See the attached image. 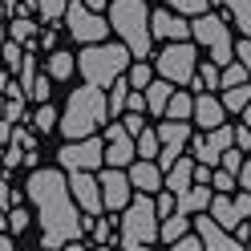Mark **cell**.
Instances as JSON below:
<instances>
[{
	"label": "cell",
	"mask_w": 251,
	"mask_h": 251,
	"mask_svg": "<svg viewBox=\"0 0 251 251\" xmlns=\"http://www.w3.org/2000/svg\"><path fill=\"white\" fill-rule=\"evenodd\" d=\"M0 81H4V73H0Z\"/></svg>",
	"instance_id": "54"
},
{
	"label": "cell",
	"mask_w": 251,
	"mask_h": 251,
	"mask_svg": "<svg viewBox=\"0 0 251 251\" xmlns=\"http://www.w3.org/2000/svg\"><path fill=\"white\" fill-rule=\"evenodd\" d=\"M28 122H33V130L49 134L53 126H57V109H53L49 101H37V109H33V114H28Z\"/></svg>",
	"instance_id": "28"
},
{
	"label": "cell",
	"mask_w": 251,
	"mask_h": 251,
	"mask_svg": "<svg viewBox=\"0 0 251 251\" xmlns=\"http://www.w3.org/2000/svg\"><path fill=\"white\" fill-rule=\"evenodd\" d=\"M4 37H8V28H4V25H0V41H4Z\"/></svg>",
	"instance_id": "51"
},
{
	"label": "cell",
	"mask_w": 251,
	"mask_h": 251,
	"mask_svg": "<svg viewBox=\"0 0 251 251\" xmlns=\"http://www.w3.org/2000/svg\"><path fill=\"white\" fill-rule=\"evenodd\" d=\"M65 4L69 0H37V8L45 12V21H61L65 17Z\"/></svg>",
	"instance_id": "38"
},
{
	"label": "cell",
	"mask_w": 251,
	"mask_h": 251,
	"mask_svg": "<svg viewBox=\"0 0 251 251\" xmlns=\"http://www.w3.org/2000/svg\"><path fill=\"white\" fill-rule=\"evenodd\" d=\"M57 158L65 170H98L105 162V146L98 134H85V138H69L65 146L57 150Z\"/></svg>",
	"instance_id": "9"
},
{
	"label": "cell",
	"mask_w": 251,
	"mask_h": 251,
	"mask_svg": "<svg viewBox=\"0 0 251 251\" xmlns=\"http://www.w3.org/2000/svg\"><path fill=\"white\" fill-rule=\"evenodd\" d=\"M227 109L219 98H211V93H199L195 98V109H191V126H202V130H215V126H223Z\"/></svg>",
	"instance_id": "17"
},
{
	"label": "cell",
	"mask_w": 251,
	"mask_h": 251,
	"mask_svg": "<svg viewBox=\"0 0 251 251\" xmlns=\"http://www.w3.org/2000/svg\"><path fill=\"white\" fill-rule=\"evenodd\" d=\"M4 227H8L12 235H21V231L28 227V215H25L21 207H8V211H4Z\"/></svg>",
	"instance_id": "37"
},
{
	"label": "cell",
	"mask_w": 251,
	"mask_h": 251,
	"mask_svg": "<svg viewBox=\"0 0 251 251\" xmlns=\"http://www.w3.org/2000/svg\"><path fill=\"white\" fill-rule=\"evenodd\" d=\"M219 101H223V109H231V114H239V109H243V105L251 101V85H247V81H239V85H227Z\"/></svg>",
	"instance_id": "25"
},
{
	"label": "cell",
	"mask_w": 251,
	"mask_h": 251,
	"mask_svg": "<svg viewBox=\"0 0 251 251\" xmlns=\"http://www.w3.org/2000/svg\"><path fill=\"white\" fill-rule=\"evenodd\" d=\"M154 211H158V219H166L170 211H175V191H166V186H162V195L154 199Z\"/></svg>",
	"instance_id": "42"
},
{
	"label": "cell",
	"mask_w": 251,
	"mask_h": 251,
	"mask_svg": "<svg viewBox=\"0 0 251 251\" xmlns=\"http://www.w3.org/2000/svg\"><path fill=\"white\" fill-rule=\"evenodd\" d=\"M93 243H114V227H109V219H98L93 215Z\"/></svg>",
	"instance_id": "39"
},
{
	"label": "cell",
	"mask_w": 251,
	"mask_h": 251,
	"mask_svg": "<svg viewBox=\"0 0 251 251\" xmlns=\"http://www.w3.org/2000/svg\"><path fill=\"white\" fill-rule=\"evenodd\" d=\"M109 28L122 37V45L130 49L134 61H146L150 57V8L142 4V0H114L109 4Z\"/></svg>",
	"instance_id": "3"
},
{
	"label": "cell",
	"mask_w": 251,
	"mask_h": 251,
	"mask_svg": "<svg viewBox=\"0 0 251 251\" xmlns=\"http://www.w3.org/2000/svg\"><path fill=\"white\" fill-rule=\"evenodd\" d=\"M12 202H17V199H12V186H8V178H4V175H0V211H8Z\"/></svg>",
	"instance_id": "44"
},
{
	"label": "cell",
	"mask_w": 251,
	"mask_h": 251,
	"mask_svg": "<svg viewBox=\"0 0 251 251\" xmlns=\"http://www.w3.org/2000/svg\"><path fill=\"white\" fill-rule=\"evenodd\" d=\"M227 8H231V17L239 21V33L251 37V0H227Z\"/></svg>",
	"instance_id": "31"
},
{
	"label": "cell",
	"mask_w": 251,
	"mask_h": 251,
	"mask_svg": "<svg viewBox=\"0 0 251 251\" xmlns=\"http://www.w3.org/2000/svg\"><path fill=\"white\" fill-rule=\"evenodd\" d=\"M170 247H175V251H207V247H202V239H199V231H195V235H191V231H182Z\"/></svg>",
	"instance_id": "40"
},
{
	"label": "cell",
	"mask_w": 251,
	"mask_h": 251,
	"mask_svg": "<svg viewBox=\"0 0 251 251\" xmlns=\"http://www.w3.org/2000/svg\"><path fill=\"white\" fill-rule=\"evenodd\" d=\"M191 37L202 45V49L211 53L215 65H227V61L235 57V45H231V28L223 17H211V12H199V17L191 21Z\"/></svg>",
	"instance_id": "6"
},
{
	"label": "cell",
	"mask_w": 251,
	"mask_h": 251,
	"mask_svg": "<svg viewBox=\"0 0 251 251\" xmlns=\"http://www.w3.org/2000/svg\"><path fill=\"white\" fill-rule=\"evenodd\" d=\"M49 85H53V77L49 73H37L33 85H28V98H33V101H49Z\"/></svg>",
	"instance_id": "35"
},
{
	"label": "cell",
	"mask_w": 251,
	"mask_h": 251,
	"mask_svg": "<svg viewBox=\"0 0 251 251\" xmlns=\"http://www.w3.org/2000/svg\"><path fill=\"white\" fill-rule=\"evenodd\" d=\"M235 211H239L243 219H251V191H239V199H235Z\"/></svg>",
	"instance_id": "45"
},
{
	"label": "cell",
	"mask_w": 251,
	"mask_h": 251,
	"mask_svg": "<svg viewBox=\"0 0 251 251\" xmlns=\"http://www.w3.org/2000/svg\"><path fill=\"white\" fill-rule=\"evenodd\" d=\"M231 142L239 146V150H251V130H247L243 122H239V126H235V130H231Z\"/></svg>",
	"instance_id": "43"
},
{
	"label": "cell",
	"mask_w": 251,
	"mask_h": 251,
	"mask_svg": "<svg viewBox=\"0 0 251 251\" xmlns=\"http://www.w3.org/2000/svg\"><path fill=\"white\" fill-rule=\"evenodd\" d=\"M73 69H77V57H73V53H65V49H53V53H49V65H45V73H49L53 81H65V77H73Z\"/></svg>",
	"instance_id": "22"
},
{
	"label": "cell",
	"mask_w": 251,
	"mask_h": 251,
	"mask_svg": "<svg viewBox=\"0 0 251 251\" xmlns=\"http://www.w3.org/2000/svg\"><path fill=\"white\" fill-rule=\"evenodd\" d=\"M227 146H231V126L223 122V126L207 130V134L195 142V158H199V162H207V166H215V162H219V154H223Z\"/></svg>",
	"instance_id": "16"
},
{
	"label": "cell",
	"mask_w": 251,
	"mask_h": 251,
	"mask_svg": "<svg viewBox=\"0 0 251 251\" xmlns=\"http://www.w3.org/2000/svg\"><path fill=\"white\" fill-rule=\"evenodd\" d=\"M150 77H154V73H150L146 61H134V65L126 69V81H130L134 89H146V85H150Z\"/></svg>",
	"instance_id": "33"
},
{
	"label": "cell",
	"mask_w": 251,
	"mask_h": 251,
	"mask_svg": "<svg viewBox=\"0 0 251 251\" xmlns=\"http://www.w3.org/2000/svg\"><path fill=\"white\" fill-rule=\"evenodd\" d=\"M122 235H118V243L122 247H150V243H158V211H154V199L138 191V199H130L122 207Z\"/></svg>",
	"instance_id": "5"
},
{
	"label": "cell",
	"mask_w": 251,
	"mask_h": 251,
	"mask_svg": "<svg viewBox=\"0 0 251 251\" xmlns=\"http://www.w3.org/2000/svg\"><path fill=\"white\" fill-rule=\"evenodd\" d=\"M101 146H105V162H109V166H130V162L138 158L134 134L126 130L118 118H109V130H105V138H101Z\"/></svg>",
	"instance_id": "10"
},
{
	"label": "cell",
	"mask_w": 251,
	"mask_h": 251,
	"mask_svg": "<svg viewBox=\"0 0 251 251\" xmlns=\"http://www.w3.org/2000/svg\"><path fill=\"white\" fill-rule=\"evenodd\" d=\"M69 195L77 199V207L85 215H101V186L93 178V170H69Z\"/></svg>",
	"instance_id": "12"
},
{
	"label": "cell",
	"mask_w": 251,
	"mask_h": 251,
	"mask_svg": "<svg viewBox=\"0 0 251 251\" xmlns=\"http://www.w3.org/2000/svg\"><path fill=\"white\" fill-rule=\"evenodd\" d=\"M150 37H162V41H191V25H186L178 12H150Z\"/></svg>",
	"instance_id": "15"
},
{
	"label": "cell",
	"mask_w": 251,
	"mask_h": 251,
	"mask_svg": "<svg viewBox=\"0 0 251 251\" xmlns=\"http://www.w3.org/2000/svg\"><path fill=\"white\" fill-rule=\"evenodd\" d=\"M170 89H175V85H170L166 77H158V81L150 77V85L142 89V98H146V114L162 118V109H166V98H170Z\"/></svg>",
	"instance_id": "21"
},
{
	"label": "cell",
	"mask_w": 251,
	"mask_h": 251,
	"mask_svg": "<svg viewBox=\"0 0 251 251\" xmlns=\"http://www.w3.org/2000/svg\"><path fill=\"white\" fill-rule=\"evenodd\" d=\"M247 247H251V231H247Z\"/></svg>",
	"instance_id": "53"
},
{
	"label": "cell",
	"mask_w": 251,
	"mask_h": 251,
	"mask_svg": "<svg viewBox=\"0 0 251 251\" xmlns=\"http://www.w3.org/2000/svg\"><path fill=\"white\" fill-rule=\"evenodd\" d=\"M235 182H239L243 191H251V158H247V162L239 166V175H235Z\"/></svg>",
	"instance_id": "47"
},
{
	"label": "cell",
	"mask_w": 251,
	"mask_h": 251,
	"mask_svg": "<svg viewBox=\"0 0 251 251\" xmlns=\"http://www.w3.org/2000/svg\"><path fill=\"white\" fill-rule=\"evenodd\" d=\"M191 223H195V231H199V239H202L207 251H239L243 247L239 235L227 231V227H219L215 219H207V211H199V219H191Z\"/></svg>",
	"instance_id": "13"
},
{
	"label": "cell",
	"mask_w": 251,
	"mask_h": 251,
	"mask_svg": "<svg viewBox=\"0 0 251 251\" xmlns=\"http://www.w3.org/2000/svg\"><path fill=\"white\" fill-rule=\"evenodd\" d=\"M195 65H199V49H195L191 41H170L166 49L154 57L158 77H166L170 85H186L195 77Z\"/></svg>",
	"instance_id": "7"
},
{
	"label": "cell",
	"mask_w": 251,
	"mask_h": 251,
	"mask_svg": "<svg viewBox=\"0 0 251 251\" xmlns=\"http://www.w3.org/2000/svg\"><path fill=\"white\" fill-rule=\"evenodd\" d=\"M25 195L33 199V207H37L41 247H65V243L81 247V219H77L73 195H69V178L61 175V170L33 166V175L25 182Z\"/></svg>",
	"instance_id": "1"
},
{
	"label": "cell",
	"mask_w": 251,
	"mask_h": 251,
	"mask_svg": "<svg viewBox=\"0 0 251 251\" xmlns=\"http://www.w3.org/2000/svg\"><path fill=\"white\" fill-rule=\"evenodd\" d=\"M21 57H25V45H21V41H12V37H4V41H0V61H4L12 73H17Z\"/></svg>",
	"instance_id": "30"
},
{
	"label": "cell",
	"mask_w": 251,
	"mask_h": 251,
	"mask_svg": "<svg viewBox=\"0 0 251 251\" xmlns=\"http://www.w3.org/2000/svg\"><path fill=\"white\" fill-rule=\"evenodd\" d=\"M109 122V109H105V93L101 85H81L69 93L65 101V114H57V126L65 138H85V134H98V126Z\"/></svg>",
	"instance_id": "2"
},
{
	"label": "cell",
	"mask_w": 251,
	"mask_h": 251,
	"mask_svg": "<svg viewBox=\"0 0 251 251\" xmlns=\"http://www.w3.org/2000/svg\"><path fill=\"white\" fill-rule=\"evenodd\" d=\"M186 85H191V89H219V65H215V61H207V65H195V77H191V81H186Z\"/></svg>",
	"instance_id": "27"
},
{
	"label": "cell",
	"mask_w": 251,
	"mask_h": 251,
	"mask_svg": "<svg viewBox=\"0 0 251 251\" xmlns=\"http://www.w3.org/2000/svg\"><path fill=\"white\" fill-rule=\"evenodd\" d=\"M81 4H89V8H98V12H101V8H105V0H81Z\"/></svg>",
	"instance_id": "50"
},
{
	"label": "cell",
	"mask_w": 251,
	"mask_h": 251,
	"mask_svg": "<svg viewBox=\"0 0 251 251\" xmlns=\"http://www.w3.org/2000/svg\"><path fill=\"white\" fill-rule=\"evenodd\" d=\"M69 25V33L81 41V45H93V41H105L109 37V21L101 17L98 8H89V4H81V0H69L65 4V17H61Z\"/></svg>",
	"instance_id": "8"
},
{
	"label": "cell",
	"mask_w": 251,
	"mask_h": 251,
	"mask_svg": "<svg viewBox=\"0 0 251 251\" xmlns=\"http://www.w3.org/2000/svg\"><path fill=\"white\" fill-rule=\"evenodd\" d=\"M98 186H101V207H105V211H122L126 202L134 199V186H130V178H126V166L101 170Z\"/></svg>",
	"instance_id": "11"
},
{
	"label": "cell",
	"mask_w": 251,
	"mask_h": 251,
	"mask_svg": "<svg viewBox=\"0 0 251 251\" xmlns=\"http://www.w3.org/2000/svg\"><path fill=\"white\" fill-rule=\"evenodd\" d=\"M247 65H243V61L239 57H231L227 61V65H219V89H227V85H239V81H247Z\"/></svg>",
	"instance_id": "26"
},
{
	"label": "cell",
	"mask_w": 251,
	"mask_h": 251,
	"mask_svg": "<svg viewBox=\"0 0 251 251\" xmlns=\"http://www.w3.org/2000/svg\"><path fill=\"white\" fill-rule=\"evenodd\" d=\"M235 57H239L243 65H247V73H251V37H243V41H239V49H235Z\"/></svg>",
	"instance_id": "46"
},
{
	"label": "cell",
	"mask_w": 251,
	"mask_h": 251,
	"mask_svg": "<svg viewBox=\"0 0 251 251\" xmlns=\"http://www.w3.org/2000/svg\"><path fill=\"white\" fill-rule=\"evenodd\" d=\"M239 114H243V126H247V130H251V101H247V105L239 109Z\"/></svg>",
	"instance_id": "49"
},
{
	"label": "cell",
	"mask_w": 251,
	"mask_h": 251,
	"mask_svg": "<svg viewBox=\"0 0 251 251\" xmlns=\"http://www.w3.org/2000/svg\"><path fill=\"white\" fill-rule=\"evenodd\" d=\"M130 49L118 41V45H105V41H93V45H85L81 53H77V69H81V77L89 85H109L114 77H122L126 69H130Z\"/></svg>",
	"instance_id": "4"
},
{
	"label": "cell",
	"mask_w": 251,
	"mask_h": 251,
	"mask_svg": "<svg viewBox=\"0 0 251 251\" xmlns=\"http://www.w3.org/2000/svg\"><path fill=\"white\" fill-rule=\"evenodd\" d=\"M134 150H138V158H154V154H158V134L142 126V130L134 134Z\"/></svg>",
	"instance_id": "29"
},
{
	"label": "cell",
	"mask_w": 251,
	"mask_h": 251,
	"mask_svg": "<svg viewBox=\"0 0 251 251\" xmlns=\"http://www.w3.org/2000/svg\"><path fill=\"white\" fill-rule=\"evenodd\" d=\"M8 247H12V231H8V235L0 231V251H8Z\"/></svg>",
	"instance_id": "48"
},
{
	"label": "cell",
	"mask_w": 251,
	"mask_h": 251,
	"mask_svg": "<svg viewBox=\"0 0 251 251\" xmlns=\"http://www.w3.org/2000/svg\"><path fill=\"white\" fill-rule=\"evenodd\" d=\"M8 37H12V41H21V45H33V37H37V25L28 21V17H17V21L8 25Z\"/></svg>",
	"instance_id": "32"
},
{
	"label": "cell",
	"mask_w": 251,
	"mask_h": 251,
	"mask_svg": "<svg viewBox=\"0 0 251 251\" xmlns=\"http://www.w3.org/2000/svg\"><path fill=\"white\" fill-rule=\"evenodd\" d=\"M207 202H211L207 182H191L186 191L175 195V211H182V215H199V211H207Z\"/></svg>",
	"instance_id": "18"
},
{
	"label": "cell",
	"mask_w": 251,
	"mask_h": 251,
	"mask_svg": "<svg viewBox=\"0 0 251 251\" xmlns=\"http://www.w3.org/2000/svg\"><path fill=\"white\" fill-rule=\"evenodd\" d=\"M126 178H130V186H134V191H142V195L162 191V166L154 162V158H134L130 170H126Z\"/></svg>",
	"instance_id": "14"
},
{
	"label": "cell",
	"mask_w": 251,
	"mask_h": 251,
	"mask_svg": "<svg viewBox=\"0 0 251 251\" xmlns=\"http://www.w3.org/2000/svg\"><path fill=\"white\" fill-rule=\"evenodd\" d=\"M126 93H130V81H126V73H122V77H114V81H109V98H105L109 118H122V109H126Z\"/></svg>",
	"instance_id": "24"
},
{
	"label": "cell",
	"mask_w": 251,
	"mask_h": 251,
	"mask_svg": "<svg viewBox=\"0 0 251 251\" xmlns=\"http://www.w3.org/2000/svg\"><path fill=\"white\" fill-rule=\"evenodd\" d=\"M219 166H227L231 175H239V166H243V150H239V146L231 142V146H227L223 154H219Z\"/></svg>",
	"instance_id": "36"
},
{
	"label": "cell",
	"mask_w": 251,
	"mask_h": 251,
	"mask_svg": "<svg viewBox=\"0 0 251 251\" xmlns=\"http://www.w3.org/2000/svg\"><path fill=\"white\" fill-rule=\"evenodd\" d=\"M207 207H211V219H215L219 227H227V231H235V227L243 223V215L235 211V199H231L227 191H219V195H215V199L207 202Z\"/></svg>",
	"instance_id": "20"
},
{
	"label": "cell",
	"mask_w": 251,
	"mask_h": 251,
	"mask_svg": "<svg viewBox=\"0 0 251 251\" xmlns=\"http://www.w3.org/2000/svg\"><path fill=\"white\" fill-rule=\"evenodd\" d=\"M191 109H195V98H191V93H182V89H170V98H166V109H162L166 118L191 122Z\"/></svg>",
	"instance_id": "23"
},
{
	"label": "cell",
	"mask_w": 251,
	"mask_h": 251,
	"mask_svg": "<svg viewBox=\"0 0 251 251\" xmlns=\"http://www.w3.org/2000/svg\"><path fill=\"white\" fill-rule=\"evenodd\" d=\"M211 4H227V0H211Z\"/></svg>",
	"instance_id": "52"
},
{
	"label": "cell",
	"mask_w": 251,
	"mask_h": 251,
	"mask_svg": "<svg viewBox=\"0 0 251 251\" xmlns=\"http://www.w3.org/2000/svg\"><path fill=\"white\" fill-rule=\"evenodd\" d=\"M170 8L178 12V17H199V12H207V4L211 0H166Z\"/></svg>",
	"instance_id": "34"
},
{
	"label": "cell",
	"mask_w": 251,
	"mask_h": 251,
	"mask_svg": "<svg viewBox=\"0 0 251 251\" xmlns=\"http://www.w3.org/2000/svg\"><path fill=\"white\" fill-rule=\"evenodd\" d=\"M207 182L215 186V191H231V186H235V175H231L227 166H219V170H211V178H207Z\"/></svg>",
	"instance_id": "41"
},
{
	"label": "cell",
	"mask_w": 251,
	"mask_h": 251,
	"mask_svg": "<svg viewBox=\"0 0 251 251\" xmlns=\"http://www.w3.org/2000/svg\"><path fill=\"white\" fill-rule=\"evenodd\" d=\"M191 182H195V162L178 154V158H175V166H166V170H162V186L178 195V191H186Z\"/></svg>",
	"instance_id": "19"
}]
</instances>
